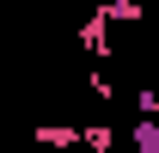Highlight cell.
<instances>
[{
	"label": "cell",
	"mask_w": 159,
	"mask_h": 153,
	"mask_svg": "<svg viewBox=\"0 0 159 153\" xmlns=\"http://www.w3.org/2000/svg\"><path fill=\"white\" fill-rule=\"evenodd\" d=\"M80 49H86V55H110V19H104V12H92V19L80 25Z\"/></svg>",
	"instance_id": "6da1fadb"
},
{
	"label": "cell",
	"mask_w": 159,
	"mask_h": 153,
	"mask_svg": "<svg viewBox=\"0 0 159 153\" xmlns=\"http://www.w3.org/2000/svg\"><path fill=\"white\" fill-rule=\"evenodd\" d=\"M86 147H92V153H110V147H116V129H104V123H86Z\"/></svg>",
	"instance_id": "5b68a950"
},
{
	"label": "cell",
	"mask_w": 159,
	"mask_h": 153,
	"mask_svg": "<svg viewBox=\"0 0 159 153\" xmlns=\"http://www.w3.org/2000/svg\"><path fill=\"white\" fill-rule=\"evenodd\" d=\"M98 12H104L110 25H141V19H147V12H141V0H104Z\"/></svg>",
	"instance_id": "3957f363"
},
{
	"label": "cell",
	"mask_w": 159,
	"mask_h": 153,
	"mask_svg": "<svg viewBox=\"0 0 159 153\" xmlns=\"http://www.w3.org/2000/svg\"><path fill=\"white\" fill-rule=\"evenodd\" d=\"M31 141H37V147H86V129H67V123H43V129H31Z\"/></svg>",
	"instance_id": "7a4b0ae2"
},
{
	"label": "cell",
	"mask_w": 159,
	"mask_h": 153,
	"mask_svg": "<svg viewBox=\"0 0 159 153\" xmlns=\"http://www.w3.org/2000/svg\"><path fill=\"white\" fill-rule=\"evenodd\" d=\"M129 141H135V153H159V123H153V116H141L135 129H129Z\"/></svg>",
	"instance_id": "277c9868"
}]
</instances>
